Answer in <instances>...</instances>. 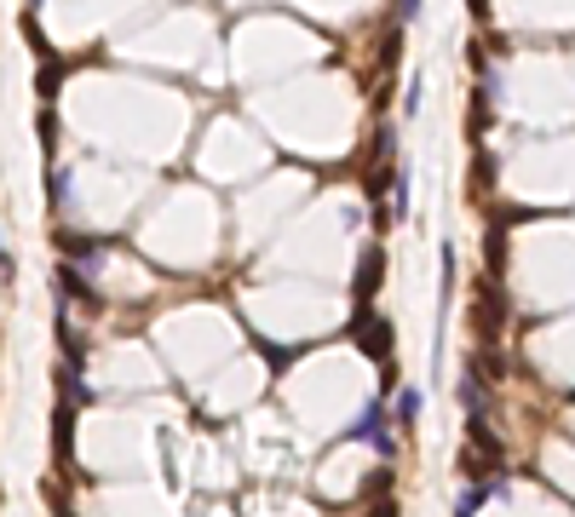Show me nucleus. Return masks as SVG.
<instances>
[{"instance_id": "obj_1", "label": "nucleus", "mask_w": 575, "mask_h": 517, "mask_svg": "<svg viewBox=\"0 0 575 517\" xmlns=\"http://www.w3.org/2000/svg\"><path fill=\"white\" fill-rule=\"evenodd\" d=\"M351 334H357V345L369 351V362H386V356L397 351V334H391V322H386V316H374V311H357Z\"/></svg>"}, {"instance_id": "obj_2", "label": "nucleus", "mask_w": 575, "mask_h": 517, "mask_svg": "<svg viewBox=\"0 0 575 517\" xmlns=\"http://www.w3.org/2000/svg\"><path fill=\"white\" fill-rule=\"evenodd\" d=\"M472 322H478V339L495 345L500 328H507V293L489 282V288H478V311H472Z\"/></svg>"}, {"instance_id": "obj_3", "label": "nucleus", "mask_w": 575, "mask_h": 517, "mask_svg": "<svg viewBox=\"0 0 575 517\" xmlns=\"http://www.w3.org/2000/svg\"><path fill=\"white\" fill-rule=\"evenodd\" d=\"M380 276H386V253L369 248V253H363V265H357V288H351V293H357V311H369V305H374V293H380Z\"/></svg>"}, {"instance_id": "obj_4", "label": "nucleus", "mask_w": 575, "mask_h": 517, "mask_svg": "<svg viewBox=\"0 0 575 517\" xmlns=\"http://www.w3.org/2000/svg\"><path fill=\"white\" fill-rule=\"evenodd\" d=\"M52 282H58V293H76L81 305H98V293L87 288V276H81L76 265H58V270H52Z\"/></svg>"}, {"instance_id": "obj_5", "label": "nucleus", "mask_w": 575, "mask_h": 517, "mask_svg": "<svg viewBox=\"0 0 575 517\" xmlns=\"http://www.w3.org/2000/svg\"><path fill=\"white\" fill-rule=\"evenodd\" d=\"M374 431H386V402H380V397H369V409H363V420L351 426L346 437L357 442V437H374Z\"/></svg>"}, {"instance_id": "obj_6", "label": "nucleus", "mask_w": 575, "mask_h": 517, "mask_svg": "<svg viewBox=\"0 0 575 517\" xmlns=\"http://www.w3.org/2000/svg\"><path fill=\"white\" fill-rule=\"evenodd\" d=\"M460 409H467V420H472V414H483V386H478V374H472V368L460 374Z\"/></svg>"}, {"instance_id": "obj_7", "label": "nucleus", "mask_w": 575, "mask_h": 517, "mask_svg": "<svg viewBox=\"0 0 575 517\" xmlns=\"http://www.w3.org/2000/svg\"><path fill=\"white\" fill-rule=\"evenodd\" d=\"M391 219H409V167H397L391 179Z\"/></svg>"}, {"instance_id": "obj_8", "label": "nucleus", "mask_w": 575, "mask_h": 517, "mask_svg": "<svg viewBox=\"0 0 575 517\" xmlns=\"http://www.w3.org/2000/svg\"><path fill=\"white\" fill-rule=\"evenodd\" d=\"M397 420H403V426L420 420V391H414V386H403V391H397Z\"/></svg>"}, {"instance_id": "obj_9", "label": "nucleus", "mask_w": 575, "mask_h": 517, "mask_svg": "<svg viewBox=\"0 0 575 517\" xmlns=\"http://www.w3.org/2000/svg\"><path fill=\"white\" fill-rule=\"evenodd\" d=\"M374 454H380V460H397V442H391V431H374Z\"/></svg>"}, {"instance_id": "obj_10", "label": "nucleus", "mask_w": 575, "mask_h": 517, "mask_svg": "<svg viewBox=\"0 0 575 517\" xmlns=\"http://www.w3.org/2000/svg\"><path fill=\"white\" fill-rule=\"evenodd\" d=\"M41 144H46V150L58 144V115H52V109H41Z\"/></svg>"}, {"instance_id": "obj_11", "label": "nucleus", "mask_w": 575, "mask_h": 517, "mask_svg": "<svg viewBox=\"0 0 575 517\" xmlns=\"http://www.w3.org/2000/svg\"><path fill=\"white\" fill-rule=\"evenodd\" d=\"M58 81H64V69H58V64H41V92H46V98L58 92Z\"/></svg>"}, {"instance_id": "obj_12", "label": "nucleus", "mask_w": 575, "mask_h": 517, "mask_svg": "<svg viewBox=\"0 0 575 517\" xmlns=\"http://www.w3.org/2000/svg\"><path fill=\"white\" fill-rule=\"evenodd\" d=\"M467 6H472V18H483V12H489V0H467Z\"/></svg>"}, {"instance_id": "obj_13", "label": "nucleus", "mask_w": 575, "mask_h": 517, "mask_svg": "<svg viewBox=\"0 0 575 517\" xmlns=\"http://www.w3.org/2000/svg\"><path fill=\"white\" fill-rule=\"evenodd\" d=\"M0 270H12V258H6V242H0Z\"/></svg>"}, {"instance_id": "obj_14", "label": "nucleus", "mask_w": 575, "mask_h": 517, "mask_svg": "<svg viewBox=\"0 0 575 517\" xmlns=\"http://www.w3.org/2000/svg\"><path fill=\"white\" fill-rule=\"evenodd\" d=\"M455 517H478V512H467V506H455Z\"/></svg>"}, {"instance_id": "obj_15", "label": "nucleus", "mask_w": 575, "mask_h": 517, "mask_svg": "<svg viewBox=\"0 0 575 517\" xmlns=\"http://www.w3.org/2000/svg\"><path fill=\"white\" fill-rule=\"evenodd\" d=\"M29 6H41V0H29Z\"/></svg>"}]
</instances>
